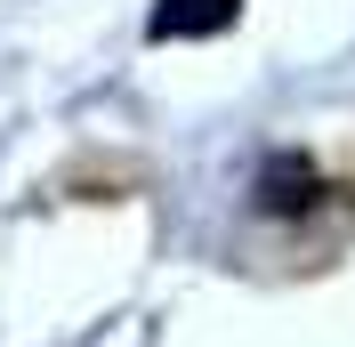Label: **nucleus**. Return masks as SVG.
I'll return each mask as SVG.
<instances>
[{
  "label": "nucleus",
  "instance_id": "obj_2",
  "mask_svg": "<svg viewBox=\"0 0 355 347\" xmlns=\"http://www.w3.org/2000/svg\"><path fill=\"white\" fill-rule=\"evenodd\" d=\"M243 17V0H154L146 17V41H210Z\"/></svg>",
  "mask_w": 355,
  "mask_h": 347
},
{
  "label": "nucleus",
  "instance_id": "obj_1",
  "mask_svg": "<svg viewBox=\"0 0 355 347\" xmlns=\"http://www.w3.org/2000/svg\"><path fill=\"white\" fill-rule=\"evenodd\" d=\"M315 202H323L315 153H266V162H259V210L266 218H307Z\"/></svg>",
  "mask_w": 355,
  "mask_h": 347
}]
</instances>
